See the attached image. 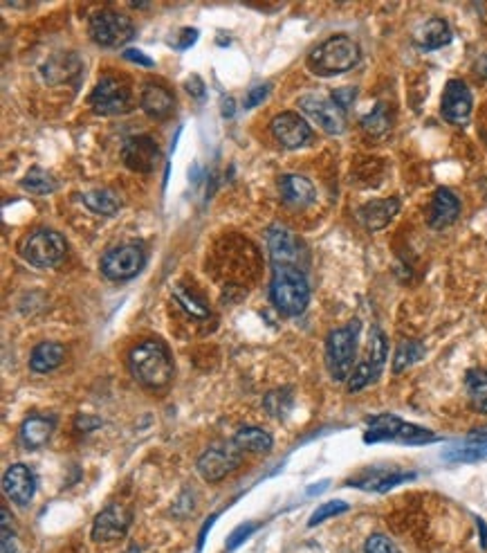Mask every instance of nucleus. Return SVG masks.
Here are the masks:
<instances>
[{"instance_id":"obj_25","label":"nucleus","mask_w":487,"mask_h":553,"mask_svg":"<svg viewBox=\"0 0 487 553\" xmlns=\"http://www.w3.org/2000/svg\"><path fill=\"white\" fill-rule=\"evenodd\" d=\"M81 201L93 214L99 216H115L122 210V198L113 189H90L81 194Z\"/></svg>"},{"instance_id":"obj_37","label":"nucleus","mask_w":487,"mask_h":553,"mask_svg":"<svg viewBox=\"0 0 487 553\" xmlns=\"http://www.w3.org/2000/svg\"><path fill=\"white\" fill-rule=\"evenodd\" d=\"M364 553H402L395 547V542L391 538L382 536V533H373L371 538L364 545Z\"/></svg>"},{"instance_id":"obj_41","label":"nucleus","mask_w":487,"mask_h":553,"mask_svg":"<svg viewBox=\"0 0 487 553\" xmlns=\"http://www.w3.org/2000/svg\"><path fill=\"white\" fill-rule=\"evenodd\" d=\"M355 88H339L335 90V95H332V102L337 104V106H341L346 111V106H350V102L355 99Z\"/></svg>"},{"instance_id":"obj_7","label":"nucleus","mask_w":487,"mask_h":553,"mask_svg":"<svg viewBox=\"0 0 487 553\" xmlns=\"http://www.w3.org/2000/svg\"><path fill=\"white\" fill-rule=\"evenodd\" d=\"M90 108H93L97 115H124V113L131 111V104H133V97H131V88L124 79L120 77H102L97 81V86L90 93Z\"/></svg>"},{"instance_id":"obj_14","label":"nucleus","mask_w":487,"mask_h":553,"mask_svg":"<svg viewBox=\"0 0 487 553\" xmlns=\"http://www.w3.org/2000/svg\"><path fill=\"white\" fill-rule=\"evenodd\" d=\"M272 135L284 149H299L312 140V129L297 113H281L270 124Z\"/></svg>"},{"instance_id":"obj_15","label":"nucleus","mask_w":487,"mask_h":553,"mask_svg":"<svg viewBox=\"0 0 487 553\" xmlns=\"http://www.w3.org/2000/svg\"><path fill=\"white\" fill-rule=\"evenodd\" d=\"M3 491L14 504L27 506L36 493L34 470L25 464H12L3 475Z\"/></svg>"},{"instance_id":"obj_38","label":"nucleus","mask_w":487,"mask_h":553,"mask_svg":"<svg viewBox=\"0 0 487 553\" xmlns=\"http://www.w3.org/2000/svg\"><path fill=\"white\" fill-rule=\"evenodd\" d=\"M258 529L257 522H248V524H240L239 529H234V533L230 536V540H227V551H234L236 547L240 545V542L248 540L249 536H252L254 531Z\"/></svg>"},{"instance_id":"obj_35","label":"nucleus","mask_w":487,"mask_h":553,"mask_svg":"<svg viewBox=\"0 0 487 553\" xmlns=\"http://www.w3.org/2000/svg\"><path fill=\"white\" fill-rule=\"evenodd\" d=\"M487 457V443H476L470 448H456L452 452H445L443 459L454 461V464H467V461H479Z\"/></svg>"},{"instance_id":"obj_4","label":"nucleus","mask_w":487,"mask_h":553,"mask_svg":"<svg viewBox=\"0 0 487 553\" xmlns=\"http://www.w3.org/2000/svg\"><path fill=\"white\" fill-rule=\"evenodd\" d=\"M436 434L429 430L420 428V425L407 423V421L398 419L393 414H377L368 419V430L364 434L366 443L377 441H395L404 443V446H422V443L436 441Z\"/></svg>"},{"instance_id":"obj_18","label":"nucleus","mask_w":487,"mask_h":553,"mask_svg":"<svg viewBox=\"0 0 487 553\" xmlns=\"http://www.w3.org/2000/svg\"><path fill=\"white\" fill-rule=\"evenodd\" d=\"M400 201L398 198H377V201L366 203L357 210V221L368 230V232H380L391 221L398 216Z\"/></svg>"},{"instance_id":"obj_46","label":"nucleus","mask_w":487,"mask_h":553,"mask_svg":"<svg viewBox=\"0 0 487 553\" xmlns=\"http://www.w3.org/2000/svg\"><path fill=\"white\" fill-rule=\"evenodd\" d=\"M470 441H479V443H487V428H479V430H474V432L470 434Z\"/></svg>"},{"instance_id":"obj_10","label":"nucleus","mask_w":487,"mask_h":553,"mask_svg":"<svg viewBox=\"0 0 487 553\" xmlns=\"http://www.w3.org/2000/svg\"><path fill=\"white\" fill-rule=\"evenodd\" d=\"M147 264L142 246L138 243H124L120 248H113L102 257V273L111 281H129Z\"/></svg>"},{"instance_id":"obj_36","label":"nucleus","mask_w":487,"mask_h":553,"mask_svg":"<svg viewBox=\"0 0 487 553\" xmlns=\"http://www.w3.org/2000/svg\"><path fill=\"white\" fill-rule=\"evenodd\" d=\"M346 511H348V504H346V502H341V500L326 502V504H321L320 509L311 515V522H308V527H317V524L326 522L328 518H335V515L346 513Z\"/></svg>"},{"instance_id":"obj_31","label":"nucleus","mask_w":487,"mask_h":553,"mask_svg":"<svg viewBox=\"0 0 487 553\" xmlns=\"http://www.w3.org/2000/svg\"><path fill=\"white\" fill-rule=\"evenodd\" d=\"M21 187L30 194H39V196H45V194L57 192V180L52 178V174H48L45 169H30L25 174V178L21 180Z\"/></svg>"},{"instance_id":"obj_16","label":"nucleus","mask_w":487,"mask_h":553,"mask_svg":"<svg viewBox=\"0 0 487 553\" xmlns=\"http://www.w3.org/2000/svg\"><path fill=\"white\" fill-rule=\"evenodd\" d=\"M472 106H474V99H472L470 88H467L465 81L452 79L447 81L443 93V117L452 124H465L472 115Z\"/></svg>"},{"instance_id":"obj_20","label":"nucleus","mask_w":487,"mask_h":553,"mask_svg":"<svg viewBox=\"0 0 487 553\" xmlns=\"http://www.w3.org/2000/svg\"><path fill=\"white\" fill-rule=\"evenodd\" d=\"M461 214V201L456 198V194L447 187L436 189L434 201L429 207V225L434 230H443L447 225H452L454 221Z\"/></svg>"},{"instance_id":"obj_28","label":"nucleus","mask_w":487,"mask_h":553,"mask_svg":"<svg viewBox=\"0 0 487 553\" xmlns=\"http://www.w3.org/2000/svg\"><path fill=\"white\" fill-rule=\"evenodd\" d=\"M465 385L474 410H479L481 414H487V369L467 371Z\"/></svg>"},{"instance_id":"obj_11","label":"nucleus","mask_w":487,"mask_h":553,"mask_svg":"<svg viewBox=\"0 0 487 553\" xmlns=\"http://www.w3.org/2000/svg\"><path fill=\"white\" fill-rule=\"evenodd\" d=\"M302 111L320 126L321 131L330 135H341L346 131V113L344 108L337 106L332 99L317 97V95H303L299 99Z\"/></svg>"},{"instance_id":"obj_45","label":"nucleus","mask_w":487,"mask_h":553,"mask_svg":"<svg viewBox=\"0 0 487 553\" xmlns=\"http://www.w3.org/2000/svg\"><path fill=\"white\" fill-rule=\"evenodd\" d=\"M474 70H476V75H481L483 79H487V54L479 57V61L474 63Z\"/></svg>"},{"instance_id":"obj_30","label":"nucleus","mask_w":487,"mask_h":553,"mask_svg":"<svg viewBox=\"0 0 487 553\" xmlns=\"http://www.w3.org/2000/svg\"><path fill=\"white\" fill-rule=\"evenodd\" d=\"M425 356V344L418 342V340H402L395 349L393 356V374H402L404 369L418 362Z\"/></svg>"},{"instance_id":"obj_8","label":"nucleus","mask_w":487,"mask_h":553,"mask_svg":"<svg viewBox=\"0 0 487 553\" xmlns=\"http://www.w3.org/2000/svg\"><path fill=\"white\" fill-rule=\"evenodd\" d=\"M68 243L63 234L54 230H36L23 241L21 252L25 261H30L36 268H52L66 257Z\"/></svg>"},{"instance_id":"obj_29","label":"nucleus","mask_w":487,"mask_h":553,"mask_svg":"<svg viewBox=\"0 0 487 553\" xmlns=\"http://www.w3.org/2000/svg\"><path fill=\"white\" fill-rule=\"evenodd\" d=\"M413 477H416L413 473H384V470H377V473H373V477L364 479V482L353 484V486L366 488V491L386 493V491H391L393 486H398V484L409 482V479H413Z\"/></svg>"},{"instance_id":"obj_5","label":"nucleus","mask_w":487,"mask_h":553,"mask_svg":"<svg viewBox=\"0 0 487 553\" xmlns=\"http://www.w3.org/2000/svg\"><path fill=\"white\" fill-rule=\"evenodd\" d=\"M359 324L353 322L328 333L326 340V367L332 380H348L353 374L355 351H357Z\"/></svg>"},{"instance_id":"obj_9","label":"nucleus","mask_w":487,"mask_h":553,"mask_svg":"<svg viewBox=\"0 0 487 553\" xmlns=\"http://www.w3.org/2000/svg\"><path fill=\"white\" fill-rule=\"evenodd\" d=\"M243 459V450L234 441L218 443V446L207 448L198 459V473L204 482L216 484L225 479L227 475L234 473Z\"/></svg>"},{"instance_id":"obj_42","label":"nucleus","mask_w":487,"mask_h":553,"mask_svg":"<svg viewBox=\"0 0 487 553\" xmlns=\"http://www.w3.org/2000/svg\"><path fill=\"white\" fill-rule=\"evenodd\" d=\"M124 59H129V61H133V63H140V66H144V68H151L153 66V59L147 57V54H144L142 50H126Z\"/></svg>"},{"instance_id":"obj_23","label":"nucleus","mask_w":487,"mask_h":553,"mask_svg":"<svg viewBox=\"0 0 487 553\" xmlns=\"http://www.w3.org/2000/svg\"><path fill=\"white\" fill-rule=\"evenodd\" d=\"M68 351L63 344L59 342H41L32 349L30 353V369L34 374H50L57 367L63 365Z\"/></svg>"},{"instance_id":"obj_39","label":"nucleus","mask_w":487,"mask_h":553,"mask_svg":"<svg viewBox=\"0 0 487 553\" xmlns=\"http://www.w3.org/2000/svg\"><path fill=\"white\" fill-rule=\"evenodd\" d=\"M0 515H3V553H16V540H14V531L9 529V511L3 506Z\"/></svg>"},{"instance_id":"obj_21","label":"nucleus","mask_w":487,"mask_h":553,"mask_svg":"<svg viewBox=\"0 0 487 553\" xmlns=\"http://www.w3.org/2000/svg\"><path fill=\"white\" fill-rule=\"evenodd\" d=\"M140 104H142V111L147 113L149 117H153V120H167L173 113L176 99H173L171 90L149 81V84H144L142 95H140Z\"/></svg>"},{"instance_id":"obj_33","label":"nucleus","mask_w":487,"mask_h":553,"mask_svg":"<svg viewBox=\"0 0 487 553\" xmlns=\"http://www.w3.org/2000/svg\"><path fill=\"white\" fill-rule=\"evenodd\" d=\"M263 405H266V410L275 419H284L290 412V407H293V394H290V389H275V392L267 394Z\"/></svg>"},{"instance_id":"obj_12","label":"nucleus","mask_w":487,"mask_h":553,"mask_svg":"<svg viewBox=\"0 0 487 553\" xmlns=\"http://www.w3.org/2000/svg\"><path fill=\"white\" fill-rule=\"evenodd\" d=\"M122 160L131 171L151 174L160 160V149H158L156 140L149 135H135V138L126 140L122 147Z\"/></svg>"},{"instance_id":"obj_27","label":"nucleus","mask_w":487,"mask_h":553,"mask_svg":"<svg viewBox=\"0 0 487 553\" xmlns=\"http://www.w3.org/2000/svg\"><path fill=\"white\" fill-rule=\"evenodd\" d=\"M79 70H81V63L75 54H59V57L50 59V61L45 63L43 75H45V79L50 81L54 77V72H59L57 84H63V81H70V75H79Z\"/></svg>"},{"instance_id":"obj_6","label":"nucleus","mask_w":487,"mask_h":553,"mask_svg":"<svg viewBox=\"0 0 487 553\" xmlns=\"http://www.w3.org/2000/svg\"><path fill=\"white\" fill-rule=\"evenodd\" d=\"M90 39L102 48H122L133 41L135 27L129 16L115 9H97L88 21Z\"/></svg>"},{"instance_id":"obj_43","label":"nucleus","mask_w":487,"mask_h":553,"mask_svg":"<svg viewBox=\"0 0 487 553\" xmlns=\"http://www.w3.org/2000/svg\"><path fill=\"white\" fill-rule=\"evenodd\" d=\"M186 90H189L191 95H195V97H203V95H204V84L198 79V77H191V79L186 81Z\"/></svg>"},{"instance_id":"obj_44","label":"nucleus","mask_w":487,"mask_h":553,"mask_svg":"<svg viewBox=\"0 0 487 553\" xmlns=\"http://www.w3.org/2000/svg\"><path fill=\"white\" fill-rule=\"evenodd\" d=\"M195 39H198V32H195V30H182V41L176 45V48L177 50H186L191 43H194Z\"/></svg>"},{"instance_id":"obj_24","label":"nucleus","mask_w":487,"mask_h":553,"mask_svg":"<svg viewBox=\"0 0 487 553\" xmlns=\"http://www.w3.org/2000/svg\"><path fill=\"white\" fill-rule=\"evenodd\" d=\"M413 41H416L422 50H440L445 48V45H449V41H452V27H449L447 21H443V18H429V21H425L418 27L416 34H413Z\"/></svg>"},{"instance_id":"obj_13","label":"nucleus","mask_w":487,"mask_h":553,"mask_svg":"<svg viewBox=\"0 0 487 553\" xmlns=\"http://www.w3.org/2000/svg\"><path fill=\"white\" fill-rule=\"evenodd\" d=\"M133 522V513L122 504H111L95 518L93 522V540L95 542H113L126 536Z\"/></svg>"},{"instance_id":"obj_1","label":"nucleus","mask_w":487,"mask_h":553,"mask_svg":"<svg viewBox=\"0 0 487 553\" xmlns=\"http://www.w3.org/2000/svg\"><path fill=\"white\" fill-rule=\"evenodd\" d=\"M129 369L144 387L162 389L173 380V358L160 340H144L131 349Z\"/></svg>"},{"instance_id":"obj_26","label":"nucleus","mask_w":487,"mask_h":553,"mask_svg":"<svg viewBox=\"0 0 487 553\" xmlns=\"http://www.w3.org/2000/svg\"><path fill=\"white\" fill-rule=\"evenodd\" d=\"M234 443L240 448V450L248 452H270L272 446H275V439H272L270 432L261 428H240L236 432Z\"/></svg>"},{"instance_id":"obj_40","label":"nucleus","mask_w":487,"mask_h":553,"mask_svg":"<svg viewBox=\"0 0 487 553\" xmlns=\"http://www.w3.org/2000/svg\"><path fill=\"white\" fill-rule=\"evenodd\" d=\"M266 97H267V86H254V88L248 93V97H245V108H254Z\"/></svg>"},{"instance_id":"obj_19","label":"nucleus","mask_w":487,"mask_h":553,"mask_svg":"<svg viewBox=\"0 0 487 553\" xmlns=\"http://www.w3.org/2000/svg\"><path fill=\"white\" fill-rule=\"evenodd\" d=\"M54 428H57V419L48 414H32L21 423V443L27 450H39L52 439Z\"/></svg>"},{"instance_id":"obj_17","label":"nucleus","mask_w":487,"mask_h":553,"mask_svg":"<svg viewBox=\"0 0 487 553\" xmlns=\"http://www.w3.org/2000/svg\"><path fill=\"white\" fill-rule=\"evenodd\" d=\"M267 248H270V257L275 266H294V268H299V264H302V243L297 241V237L288 228H281V225L270 228Z\"/></svg>"},{"instance_id":"obj_34","label":"nucleus","mask_w":487,"mask_h":553,"mask_svg":"<svg viewBox=\"0 0 487 553\" xmlns=\"http://www.w3.org/2000/svg\"><path fill=\"white\" fill-rule=\"evenodd\" d=\"M362 126L366 133L371 135H384L391 129V117L386 111L384 104H377V108H373L366 117L362 120Z\"/></svg>"},{"instance_id":"obj_2","label":"nucleus","mask_w":487,"mask_h":553,"mask_svg":"<svg viewBox=\"0 0 487 553\" xmlns=\"http://www.w3.org/2000/svg\"><path fill=\"white\" fill-rule=\"evenodd\" d=\"M270 299L276 311L284 315H302L311 302V286H308L303 270L294 268V266H275L270 281Z\"/></svg>"},{"instance_id":"obj_3","label":"nucleus","mask_w":487,"mask_h":553,"mask_svg":"<svg viewBox=\"0 0 487 553\" xmlns=\"http://www.w3.org/2000/svg\"><path fill=\"white\" fill-rule=\"evenodd\" d=\"M359 45L350 36L337 34L326 39L308 54V68L320 77H335L353 70L359 63Z\"/></svg>"},{"instance_id":"obj_32","label":"nucleus","mask_w":487,"mask_h":553,"mask_svg":"<svg viewBox=\"0 0 487 553\" xmlns=\"http://www.w3.org/2000/svg\"><path fill=\"white\" fill-rule=\"evenodd\" d=\"M173 297H176V302L180 304V308L186 313V315L195 317V320H204V317H209V306L198 297V295L191 293V290L182 288V286H176V288H173Z\"/></svg>"},{"instance_id":"obj_22","label":"nucleus","mask_w":487,"mask_h":553,"mask_svg":"<svg viewBox=\"0 0 487 553\" xmlns=\"http://www.w3.org/2000/svg\"><path fill=\"white\" fill-rule=\"evenodd\" d=\"M279 192L281 198H284L288 205L294 207L311 205L317 196L315 185H312L308 178H303V176H294V174L284 176V178L279 180Z\"/></svg>"},{"instance_id":"obj_47","label":"nucleus","mask_w":487,"mask_h":553,"mask_svg":"<svg viewBox=\"0 0 487 553\" xmlns=\"http://www.w3.org/2000/svg\"><path fill=\"white\" fill-rule=\"evenodd\" d=\"M213 520H216V515H212V518H209V522L204 524L203 527V531H200V540H198V549H203V545H204V536H207V529H212V524H213Z\"/></svg>"}]
</instances>
